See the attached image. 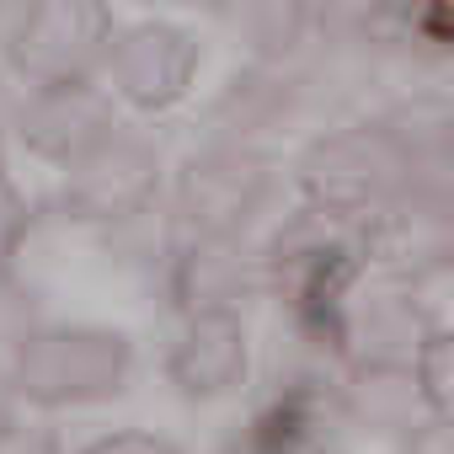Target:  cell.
<instances>
[{"mask_svg": "<svg viewBox=\"0 0 454 454\" xmlns=\"http://www.w3.org/2000/svg\"><path fill=\"white\" fill-rule=\"evenodd\" d=\"M262 257H268V289L278 294V305L305 332H326L332 342L337 316L348 310V300L358 294V278L369 273V231L321 208H300Z\"/></svg>", "mask_w": 454, "mask_h": 454, "instance_id": "6da1fadb", "label": "cell"}, {"mask_svg": "<svg viewBox=\"0 0 454 454\" xmlns=\"http://www.w3.org/2000/svg\"><path fill=\"white\" fill-rule=\"evenodd\" d=\"M411 176H417V160L385 129V118L332 129V134L310 139L305 155H300L305 208L353 219V224H364V231L411 187Z\"/></svg>", "mask_w": 454, "mask_h": 454, "instance_id": "7a4b0ae2", "label": "cell"}, {"mask_svg": "<svg viewBox=\"0 0 454 454\" xmlns=\"http://www.w3.org/2000/svg\"><path fill=\"white\" fill-rule=\"evenodd\" d=\"M129 369H134V348L123 332L91 321H54V326H33V337L17 348L12 385L27 406L70 411L118 395Z\"/></svg>", "mask_w": 454, "mask_h": 454, "instance_id": "3957f363", "label": "cell"}, {"mask_svg": "<svg viewBox=\"0 0 454 454\" xmlns=\"http://www.w3.org/2000/svg\"><path fill=\"white\" fill-rule=\"evenodd\" d=\"M369 262L390 273V284H427L454 268V182L417 171L411 187L369 224Z\"/></svg>", "mask_w": 454, "mask_h": 454, "instance_id": "277c9868", "label": "cell"}, {"mask_svg": "<svg viewBox=\"0 0 454 454\" xmlns=\"http://www.w3.org/2000/svg\"><path fill=\"white\" fill-rule=\"evenodd\" d=\"M273 192V160L257 145L214 139L176 176V208L192 236H241Z\"/></svg>", "mask_w": 454, "mask_h": 454, "instance_id": "5b68a950", "label": "cell"}, {"mask_svg": "<svg viewBox=\"0 0 454 454\" xmlns=\"http://www.w3.org/2000/svg\"><path fill=\"white\" fill-rule=\"evenodd\" d=\"M155 192H160V150L123 123L65 166V208L86 224L134 219L150 208Z\"/></svg>", "mask_w": 454, "mask_h": 454, "instance_id": "8992f818", "label": "cell"}, {"mask_svg": "<svg viewBox=\"0 0 454 454\" xmlns=\"http://www.w3.org/2000/svg\"><path fill=\"white\" fill-rule=\"evenodd\" d=\"M113 38H118L113 12L91 6V0H43L27 17V33H22L12 65L33 86L91 81L97 70H107Z\"/></svg>", "mask_w": 454, "mask_h": 454, "instance_id": "52a82bcc", "label": "cell"}, {"mask_svg": "<svg viewBox=\"0 0 454 454\" xmlns=\"http://www.w3.org/2000/svg\"><path fill=\"white\" fill-rule=\"evenodd\" d=\"M198 75V43L176 22H134L113 38L107 54V81L113 97H123L139 113H166L192 91Z\"/></svg>", "mask_w": 454, "mask_h": 454, "instance_id": "ba28073f", "label": "cell"}, {"mask_svg": "<svg viewBox=\"0 0 454 454\" xmlns=\"http://www.w3.org/2000/svg\"><path fill=\"white\" fill-rule=\"evenodd\" d=\"M433 316L417 305V294L406 284H385L374 294H353L348 310L332 326V348L348 353L353 369H374V364H395V369H417V353L433 337Z\"/></svg>", "mask_w": 454, "mask_h": 454, "instance_id": "9c48e42d", "label": "cell"}, {"mask_svg": "<svg viewBox=\"0 0 454 454\" xmlns=\"http://www.w3.org/2000/svg\"><path fill=\"white\" fill-rule=\"evenodd\" d=\"M257 289H268V257L241 236H192L171 262V294L187 316H241Z\"/></svg>", "mask_w": 454, "mask_h": 454, "instance_id": "30bf717a", "label": "cell"}, {"mask_svg": "<svg viewBox=\"0 0 454 454\" xmlns=\"http://www.w3.org/2000/svg\"><path fill=\"white\" fill-rule=\"evenodd\" d=\"M118 129L113 118V91H102L97 81H65V86H33V97L17 113V134L33 155L70 166L81 160L91 145H102Z\"/></svg>", "mask_w": 454, "mask_h": 454, "instance_id": "8fae6325", "label": "cell"}, {"mask_svg": "<svg viewBox=\"0 0 454 454\" xmlns=\"http://www.w3.org/2000/svg\"><path fill=\"white\" fill-rule=\"evenodd\" d=\"M247 364H252V342L241 316H187L182 337L171 342L166 380L187 401H214L247 380Z\"/></svg>", "mask_w": 454, "mask_h": 454, "instance_id": "7c38bea8", "label": "cell"}, {"mask_svg": "<svg viewBox=\"0 0 454 454\" xmlns=\"http://www.w3.org/2000/svg\"><path fill=\"white\" fill-rule=\"evenodd\" d=\"M427 401L417 385V369H395V364H374V369H353L348 390H342V417L380 427V433H417Z\"/></svg>", "mask_w": 454, "mask_h": 454, "instance_id": "4fadbf2b", "label": "cell"}, {"mask_svg": "<svg viewBox=\"0 0 454 454\" xmlns=\"http://www.w3.org/2000/svg\"><path fill=\"white\" fill-rule=\"evenodd\" d=\"M326 422H332V401L310 385H289L252 422L247 454H332L326 449Z\"/></svg>", "mask_w": 454, "mask_h": 454, "instance_id": "5bb4252c", "label": "cell"}, {"mask_svg": "<svg viewBox=\"0 0 454 454\" xmlns=\"http://www.w3.org/2000/svg\"><path fill=\"white\" fill-rule=\"evenodd\" d=\"M241 27V38L262 54V59H284L300 49L305 27H310V12L305 6H278V0H268V6H241L231 17Z\"/></svg>", "mask_w": 454, "mask_h": 454, "instance_id": "9a60e30c", "label": "cell"}, {"mask_svg": "<svg viewBox=\"0 0 454 454\" xmlns=\"http://www.w3.org/2000/svg\"><path fill=\"white\" fill-rule=\"evenodd\" d=\"M417 385H422L427 417L454 422V326H438L417 353Z\"/></svg>", "mask_w": 454, "mask_h": 454, "instance_id": "2e32d148", "label": "cell"}, {"mask_svg": "<svg viewBox=\"0 0 454 454\" xmlns=\"http://www.w3.org/2000/svg\"><path fill=\"white\" fill-rule=\"evenodd\" d=\"M27 224H33V208L22 198V187L6 176V166H0V273H12V257L27 241Z\"/></svg>", "mask_w": 454, "mask_h": 454, "instance_id": "e0dca14e", "label": "cell"}, {"mask_svg": "<svg viewBox=\"0 0 454 454\" xmlns=\"http://www.w3.org/2000/svg\"><path fill=\"white\" fill-rule=\"evenodd\" d=\"M81 454H182L171 438H160V433H145V427H123V433H107V438H97V443H86Z\"/></svg>", "mask_w": 454, "mask_h": 454, "instance_id": "ac0fdd59", "label": "cell"}, {"mask_svg": "<svg viewBox=\"0 0 454 454\" xmlns=\"http://www.w3.org/2000/svg\"><path fill=\"white\" fill-rule=\"evenodd\" d=\"M0 454H59V443H54V433H43V427H6L0 433Z\"/></svg>", "mask_w": 454, "mask_h": 454, "instance_id": "d6986e66", "label": "cell"}, {"mask_svg": "<svg viewBox=\"0 0 454 454\" xmlns=\"http://www.w3.org/2000/svg\"><path fill=\"white\" fill-rule=\"evenodd\" d=\"M27 17H33V6L27 0H0V54H17V43H22V33H27Z\"/></svg>", "mask_w": 454, "mask_h": 454, "instance_id": "ffe728a7", "label": "cell"}, {"mask_svg": "<svg viewBox=\"0 0 454 454\" xmlns=\"http://www.w3.org/2000/svg\"><path fill=\"white\" fill-rule=\"evenodd\" d=\"M411 454H454V422H422L411 433Z\"/></svg>", "mask_w": 454, "mask_h": 454, "instance_id": "44dd1931", "label": "cell"}, {"mask_svg": "<svg viewBox=\"0 0 454 454\" xmlns=\"http://www.w3.org/2000/svg\"><path fill=\"white\" fill-rule=\"evenodd\" d=\"M422 27L433 33V43L443 54H454V6H438V12H422Z\"/></svg>", "mask_w": 454, "mask_h": 454, "instance_id": "7402d4cb", "label": "cell"}, {"mask_svg": "<svg viewBox=\"0 0 454 454\" xmlns=\"http://www.w3.org/2000/svg\"><path fill=\"white\" fill-rule=\"evenodd\" d=\"M17 406H22V395H17V385H12V369H0V433L17 427Z\"/></svg>", "mask_w": 454, "mask_h": 454, "instance_id": "603a6c76", "label": "cell"}, {"mask_svg": "<svg viewBox=\"0 0 454 454\" xmlns=\"http://www.w3.org/2000/svg\"><path fill=\"white\" fill-rule=\"evenodd\" d=\"M449 160H454V118H449Z\"/></svg>", "mask_w": 454, "mask_h": 454, "instance_id": "cb8c5ba5", "label": "cell"}]
</instances>
